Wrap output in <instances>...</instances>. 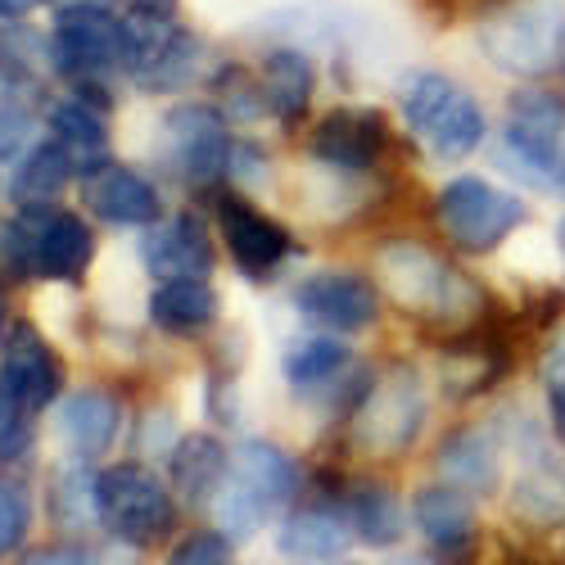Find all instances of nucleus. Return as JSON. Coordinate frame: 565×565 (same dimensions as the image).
<instances>
[{
  "mask_svg": "<svg viewBox=\"0 0 565 565\" xmlns=\"http://www.w3.org/2000/svg\"><path fill=\"white\" fill-rule=\"evenodd\" d=\"M127 36H131L127 82L140 96H181L213 68L209 41L195 28H185L177 10H127Z\"/></svg>",
  "mask_w": 565,
  "mask_h": 565,
  "instance_id": "obj_7",
  "label": "nucleus"
},
{
  "mask_svg": "<svg viewBox=\"0 0 565 565\" xmlns=\"http://www.w3.org/2000/svg\"><path fill=\"white\" fill-rule=\"evenodd\" d=\"M525 222H530V204L515 191H502V185H493L489 177H476V172L444 181L435 195L439 235L457 254H470V258L502 249L507 235H515Z\"/></svg>",
  "mask_w": 565,
  "mask_h": 565,
  "instance_id": "obj_8",
  "label": "nucleus"
},
{
  "mask_svg": "<svg viewBox=\"0 0 565 565\" xmlns=\"http://www.w3.org/2000/svg\"><path fill=\"white\" fill-rule=\"evenodd\" d=\"M390 565H439V561H430V556H398V561H390Z\"/></svg>",
  "mask_w": 565,
  "mask_h": 565,
  "instance_id": "obj_44",
  "label": "nucleus"
},
{
  "mask_svg": "<svg viewBox=\"0 0 565 565\" xmlns=\"http://www.w3.org/2000/svg\"><path fill=\"white\" fill-rule=\"evenodd\" d=\"M280 371H286L295 394H335L358 375V358L340 335L317 331V335H299L286 344Z\"/></svg>",
  "mask_w": 565,
  "mask_h": 565,
  "instance_id": "obj_22",
  "label": "nucleus"
},
{
  "mask_svg": "<svg viewBox=\"0 0 565 565\" xmlns=\"http://www.w3.org/2000/svg\"><path fill=\"white\" fill-rule=\"evenodd\" d=\"M561 68H565V64H561Z\"/></svg>",
  "mask_w": 565,
  "mask_h": 565,
  "instance_id": "obj_50",
  "label": "nucleus"
},
{
  "mask_svg": "<svg viewBox=\"0 0 565 565\" xmlns=\"http://www.w3.org/2000/svg\"><path fill=\"white\" fill-rule=\"evenodd\" d=\"M371 276L394 308L420 321H444L448 331L484 312V295L476 280H466L439 249H430L426 241H412V235H394V241L375 249Z\"/></svg>",
  "mask_w": 565,
  "mask_h": 565,
  "instance_id": "obj_1",
  "label": "nucleus"
},
{
  "mask_svg": "<svg viewBox=\"0 0 565 565\" xmlns=\"http://www.w3.org/2000/svg\"><path fill=\"white\" fill-rule=\"evenodd\" d=\"M140 263L154 280H181V276H213L217 267V241L200 213L181 209L172 217H159L140 231Z\"/></svg>",
  "mask_w": 565,
  "mask_h": 565,
  "instance_id": "obj_19",
  "label": "nucleus"
},
{
  "mask_svg": "<svg viewBox=\"0 0 565 565\" xmlns=\"http://www.w3.org/2000/svg\"><path fill=\"white\" fill-rule=\"evenodd\" d=\"M146 312H150V321L159 326L163 335L191 340V335H204L209 326L222 317V295L213 290V280H209V276L159 280V286L150 290Z\"/></svg>",
  "mask_w": 565,
  "mask_h": 565,
  "instance_id": "obj_23",
  "label": "nucleus"
},
{
  "mask_svg": "<svg viewBox=\"0 0 565 565\" xmlns=\"http://www.w3.org/2000/svg\"><path fill=\"white\" fill-rule=\"evenodd\" d=\"M394 150L390 114L375 105H335L308 127V159L331 172H375Z\"/></svg>",
  "mask_w": 565,
  "mask_h": 565,
  "instance_id": "obj_13",
  "label": "nucleus"
},
{
  "mask_svg": "<svg viewBox=\"0 0 565 565\" xmlns=\"http://www.w3.org/2000/svg\"><path fill=\"white\" fill-rule=\"evenodd\" d=\"M10 177H6V195L14 200V209H23V204H51V200H60L68 185L77 181V163H73V154L60 146L55 136H36V146L14 163V168H6Z\"/></svg>",
  "mask_w": 565,
  "mask_h": 565,
  "instance_id": "obj_28",
  "label": "nucleus"
},
{
  "mask_svg": "<svg viewBox=\"0 0 565 565\" xmlns=\"http://www.w3.org/2000/svg\"><path fill=\"white\" fill-rule=\"evenodd\" d=\"M127 10H177V0H122Z\"/></svg>",
  "mask_w": 565,
  "mask_h": 565,
  "instance_id": "obj_41",
  "label": "nucleus"
},
{
  "mask_svg": "<svg viewBox=\"0 0 565 565\" xmlns=\"http://www.w3.org/2000/svg\"><path fill=\"white\" fill-rule=\"evenodd\" d=\"M426 430V394L412 366H394L381 381H371L362 403L353 407V435L375 457L407 452Z\"/></svg>",
  "mask_w": 565,
  "mask_h": 565,
  "instance_id": "obj_12",
  "label": "nucleus"
},
{
  "mask_svg": "<svg viewBox=\"0 0 565 565\" xmlns=\"http://www.w3.org/2000/svg\"><path fill=\"white\" fill-rule=\"evenodd\" d=\"M19 565H100L96 547H86L82 539H60V543H45L19 556Z\"/></svg>",
  "mask_w": 565,
  "mask_h": 565,
  "instance_id": "obj_38",
  "label": "nucleus"
},
{
  "mask_svg": "<svg viewBox=\"0 0 565 565\" xmlns=\"http://www.w3.org/2000/svg\"><path fill=\"white\" fill-rule=\"evenodd\" d=\"M213 86V105L231 118V122H258L267 114V100H263V86H258V68H241V64H213L209 77Z\"/></svg>",
  "mask_w": 565,
  "mask_h": 565,
  "instance_id": "obj_31",
  "label": "nucleus"
},
{
  "mask_svg": "<svg viewBox=\"0 0 565 565\" xmlns=\"http://www.w3.org/2000/svg\"><path fill=\"white\" fill-rule=\"evenodd\" d=\"M498 6H507V0H489V10H498Z\"/></svg>",
  "mask_w": 565,
  "mask_h": 565,
  "instance_id": "obj_48",
  "label": "nucleus"
},
{
  "mask_svg": "<svg viewBox=\"0 0 565 565\" xmlns=\"http://www.w3.org/2000/svg\"><path fill=\"white\" fill-rule=\"evenodd\" d=\"M476 45L498 73L543 82L565 64V0H507L480 14Z\"/></svg>",
  "mask_w": 565,
  "mask_h": 565,
  "instance_id": "obj_5",
  "label": "nucleus"
},
{
  "mask_svg": "<svg viewBox=\"0 0 565 565\" xmlns=\"http://www.w3.org/2000/svg\"><path fill=\"white\" fill-rule=\"evenodd\" d=\"M10 331V303H6V286H0V340Z\"/></svg>",
  "mask_w": 565,
  "mask_h": 565,
  "instance_id": "obj_42",
  "label": "nucleus"
},
{
  "mask_svg": "<svg viewBox=\"0 0 565 565\" xmlns=\"http://www.w3.org/2000/svg\"><path fill=\"white\" fill-rule=\"evenodd\" d=\"M51 73L64 86H114L127 77L131 36L127 10L114 6H55L51 19Z\"/></svg>",
  "mask_w": 565,
  "mask_h": 565,
  "instance_id": "obj_6",
  "label": "nucleus"
},
{
  "mask_svg": "<svg viewBox=\"0 0 565 565\" xmlns=\"http://www.w3.org/2000/svg\"><path fill=\"white\" fill-rule=\"evenodd\" d=\"M561 150H565V96L547 82H521L502 105L493 163L521 185L565 200Z\"/></svg>",
  "mask_w": 565,
  "mask_h": 565,
  "instance_id": "obj_2",
  "label": "nucleus"
},
{
  "mask_svg": "<svg viewBox=\"0 0 565 565\" xmlns=\"http://www.w3.org/2000/svg\"><path fill=\"white\" fill-rule=\"evenodd\" d=\"M60 6H114V10H118L122 0H60Z\"/></svg>",
  "mask_w": 565,
  "mask_h": 565,
  "instance_id": "obj_43",
  "label": "nucleus"
},
{
  "mask_svg": "<svg viewBox=\"0 0 565 565\" xmlns=\"http://www.w3.org/2000/svg\"><path fill=\"white\" fill-rule=\"evenodd\" d=\"M552 430H556V439L565 444V416H552Z\"/></svg>",
  "mask_w": 565,
  "mask_h": 565,
  "instance_id": "obj_45",
  "label": "nucleus"
},
{
  "mask_svg": "<svg viewBox=\"0 0 565 565\" xmlns=\"http://www.w3.org/2000/svg\"><path fill=\"white\" fill-rule=\"evenodd\" d=\"M344 507H349V521H353L358 543H366L375 552H390V547H398L407 539V507H403V498L390 484L362 480V484L349 489Z\"/></svg>",
  "mask_w": 565,
  "mask_h": 565,
  "instance_id": "obj_29",
  "label": "nucleus"
},
{
  "mask_svg": "<svg viewBox=\"0 0 565 565\" xmlns=\"http://www.w3.org/2000/svg\"><path fill=\"white\" fill-rule=\"evenodd\" d=\"M435 466H439V476L444 484H457L466 489L470 498L476 493H493L502 484V452H498V439L480 426H461L452 430L439 452H435Z\"/></svg>",
  "mask_w": 565,
  "mask_h": 565,
  "instance_id": "obj_27",
  "label": "nucleus"
},
{
  "mask_svg": "<svg viewBox=\"0 0 565 565\" xmlns=\"http://www.w3.org/2000/svg\"><path fill=\"white\" fill-rule=\"evenodd\" d=\"M114 86H64L45 105V136L73 154L77 177L114 159Z\"/></svg>",
  "mask_w": 565,
  "mask_h": 565,
  "instance_id": "obj_16",
  "label": "nucleus"
},
{
  "mask_svg": "<svg viewBox=\"0 0 565 565\" xmlns=\"http://www.w3.org/2000/svg\"><path fill=\"white\" fill-rule=\"evenodd\" d=\"M267 177V154L254 146V140H235V154H231V177L235 185H245V181H258Z\"/></svg>",
  "mask_w": 565,
  "mask_h": 565,
  "instance_id": "obj_39",
  "label": "nucleus"
},
{
  "mask_svg": "<svg viewBox=\"0 0 565 565\" xmlns=\"http://www.w3.org/2000/svg\"><path fill=\"white\" fill-rule=\"evenodd\" d=\"M303 565H358V561H340V556H331V561H303Z\"/></svg>",
  "mask_w": 565,
  "mask_h": 565,
  "instance_id": "obj_47",
  "label": "nucleus"
},
{
  "mask_svg": "<svg viewBox=\"0 0 565 565\" xmlns=\"http://www.w3.org/2000/svg\"><path fill=\"white\" fill-rule=\"evenodd\" d=\"M19 280H32L28 271V249H23V226L19 217H0V286H19Z\"/></svg>",
  "mask_w": 565,
  "mask_h": 565,
  "instance_id": "obj_37",
  "label": "nucleus"
},
{
  "mask_svg": "<svg viewBox=\"0 0 565 565\" xmlns=\"http://www.w3.org/2000/svg\"><path fill=\"white\" fill-rule=\"evenodd\" d=\"M51 515L64 530H82L100 521V476L86 466V457H73L55 470L51 480Z\"/></svg>",
  "mask_w": 565,
  "mask_h": 565,
  "instance_id": "obj_30",
  "label": "nucleus"
},
{
  "mask_svg": "<svg viewBox=\"0 0 565 565\" xmlns=\"http://www.w3.org/2000/svg\"><path fill=\"white\" fill-rule=\"evenodd\" d=\"M353 543L358 534L349 521V507H335V502H312L290 511L276 534V547L290 561H331V556H344Z\"/></svg>",
  "mask_w": 565,
  "mask_h": 565,
  "instance_id": "obj_24",
  "label": "nucleus"
},
{
  "mask_svg": "<svg viewBox=\"0 0 565 565\" xmlns=\"http://www.w3.org/2000/svg\"><path fill=\"white\" fill-rule=\"evenodd\" d=\"M77 191H82V209L105 222V226H127V231H146L163 217V195H159V185L122 163V159H105L96 163L90 172L77 177Z\"/></svg>",
  "mask_w": 565,
  "mask_h": 565,
  "instance_id": "obj_17",
  "label": "nucleus"
},
{
  "mask_svg": "<svg viewBox=\"0 0 565 565\" xmlns=\"http://www.w3.org/2000/svg\"><path fill=\"white\" fill-rule=\"evenodd\" d=\"M32 534V489L14 476H0V561L23 552Z\"/></svg>",
  "mask_w": 565,
  "mask_h": 565,
  "instance_id": "obj_33",
  "label": "nucleus"
},
{
  "mask_svg": "<svg viewBox=\"0 0 565 565\" xmlns=\"http://www.w3.org/2000/svg\"><path fill=\"white\" fill-rule=\"evenodd\" d=\"M163 154L172 172L195 185V191H217L231 177L235 131L231 118L213 100H181L163 114Z\"/></svg>",
  "mask_w": 565,
  "mask_h": 565,
  "instance_id": "obj_10",
  "label": "nucleus"
},
{
  "mask_svg": "<svg viewBox=\"0 0 565 565\" xmlns=\"http://www.w3.org/2000/svg\"><path fill=\"white\" fill-rule=\"evenodd\" d=\"M381 303L385 295L375 286V276L353 271V267H321V271H308L295 286V312L331 335L371 331L381 321Z\"/></svg>",
  "mask_w": 565,
  "mask_h": 565,
  "instance_id": "obj_15",
  "label": "nucleus"
},
{
  "mask_svg": "<svg viewBox=\"0 0 565 565\" xmlns=\"http://www.w3.org/2000/svg\"><path fill=\"white\" fill-rule=\"evenodd\" d=\"M45 105L51 100L0 96V168H14L36 146V131L45 127Z\"/></svg>",
  "mask_w": 565,
  "mask_h": 565,
  "instance_id": "obj_32",
  "label": "nucleus"
},
{
  "mask_svg": "<svg viewBox=\"0 0 565 565\" xmlns=\"http://www.w3.org/2000/svg\"><path fill=\"white\" fill-rule=\"evenodd\" d=\"M168 565H235V543L222 530H191L168 552Z\"/></svg>",
  "mask_w": 565,
  "mask_h": 565,
  "instance_id": "obj_35",
  "label": "nucleus"
},
{
  "mask_svg": "<svg viewBox=\"0 0 565 565\" xmlns=\"http://www.w3.org/2000/svg\"><path fill=\"white\" fill-rule=\"evenodd\" d=\"M539 381H543V394H547V412L565 416V326L547 340V349L539 358Z\"/></svg>",
  "mask_w": 565,
  "mask_h": 565,
  "instance_id": "obj_36",
  "label": "nucleus"
},
{
  "mask_svg": "<svg viewBox=\"0 0 565 565\" xmlns=\"http://www.w3.org/2000/svg\"><path fill=\"white\" fill-rule=\"evenodd\" d=\"M398 118L435 163H461L489 140V114L480 96L439 68H416L403 77Z\"/></svg>",
  "mask_w": 565,
  "mask_h": 565,
  "instance_id": "obj_3",
  "label": "nucleus"
},
{
  "mask_svg": "<svg viewBox=\"0 0 565 565\" xmlns=\"http://www.w3.org/2000/svg\"><path fill=\"white\" fill-rule=\"evenodd\" d=\"M561 159H565V150H561Z\"/></svg>",
  "mask_w": 565,
  "mask_h": 565,
  "instance_id": "obj_49",
  "label": "nucleus"
},
{
  "mask_svg": "<svg viewBox=\"0 0 565 565\" xmlns=\"http://www.w3.org/2000/svg\"><path fill=\"white\" fill-rule=\"evenodd\" d=\"M168 476H172V489L181 493V502L191 507H209L217 498V489L226 484L231 476V452L217 435L209 430H195V435H181L172 444V461H168Z\"/></svg>",
  "mask_w": 565,
  "mask_h": 565,
  "instance_id": "obj_26",
  "label": "nucleus"
},
{
  "mask_svg": "<svg viewBox=\"0 0 565 565\" xmlns=\"http://www.w3.org/2000/svg\"><path fill=\"white\" fill-rule=\"evenodd\" d=\"M122 430V407L105 390H73L60 398V439L73 457H100Z\"/></svg>",
  "mask_w": 565,
  "mask_h": 565,
  "instance_id": "obj_25",
  "label": "nucleus"
},
{
  "mask_svg": "<svg viewBox=\"0 0 565 565\" xmlns=\"http://www.w3.org/2000/svg\"><path fill=\"white\" fill-rule=\"evenodd\" d=\"M412 525L435 556L461 561L480 539V511H476V498L457 484H426L412 498Z\"/></svg>",
  "mask_w": 565,
  "mask_h": 565,
  "instance_id": "obj_21",
  "label": "nucleus"
},
{
  "mask_svg": "<svg viewBox=\"0 0 565 565\" xmlns=\"http://www.w3.org/2000/svg\"><path fill=\"white\" fill-rule=\"evenodd\" d=\"M0 381H6L10 394L36 416L64 398L68 366L55 353V344L45 340L28 317H19V321H10L6 340H0Z\"/></svg>",
  "mask_w": 565,
  "mask_h": 565,
  "instance_id": "obj_18",
  "label": "nucleus"
},
{
  "mask_svg": "<svg viewBox=\"0 0 565 565\" xmlns=\"http://www.w3.org/2000/svg\"><path fill=\"white\" fill-rule=\"evenodd\" d=\"M32 444H36V416L0 381V466L23 461L32 452Z\"/></svg>",
  "mask_w": 565,
  "mask_h": 565,
  "instance_id": "obj_34",
  "label": "nucleus"
},
{
  "mask_svg": "<svg viewBox=\"0 0 565 565\" xmlns=\"http://www.w3.org/2000/svg\"><path fill=\"white\" fill-rule=\"evenodd\" d=\"M213 217H217V235L226 245V258L235 263V271H241L245 280H271L280 267L295 258L290 226L276 222L271 213H263L241 191H222L217 185Z\"/></svg>",
  "mask_w": 565,
  "mask_h": 565,
  "instance_id": "obj_14",
  "label": "nucleus"
},
{
  "mask_svg": "<svg viewBox=\"0 0 565 565\" xmlns=\"http://www.w3.org/2000/svg\"><path fill=\"white\" fill-rule=\"evenodd\" d=\"M14 217L23 226L28 271L36 280H55V286L86 280L90 263H96V226L77 209H64L60 200H51V204H23L14 209Z\"/></svg>",
  "mask_w": 565,
  "mask_h": 565,
  "instance_id": "obj_11",
  "label": "nucleus"
},
{
  "mask_svg": "<svg viewBox=\"0 0 565 565\" xmlns=\"http://www.w3.org/2000/svg\"><path fill=\"white\" fill-rule=\"evenodd\" d=\"M45 6H60V0H0V23H23Z\"/></svg>",
  "mask_w": 565,
  "mask_h": 565,
  "instance_id": "obj_40",
  "label": "nucleus"
},
{
  "mask_svg": "<svg viewBox=\"0 0 565 565\" xmlns=\"http://www.w3.org/2000/svg\"><path fill=\"white\" fill-rule=\"evenodd\" d=\"M299 498V466L295 457L271 439H245L231 452V476L213 498L217 525L231 543L254 539L267 521L290 511Z\"/></svg>",
  "mask_w": 565,
  "mask_h": 565,
  "instance_id": "obj_4",
  "label": "nucleus"
},
{
  "mask_svg": "<svg viewBox=\"0 0 565 565\" xmlns=\"http://www.w3.org/2000/svg\"><path fill=\"white\" fill-rule=\"evenodd\" d=\"M258 86L267 100V118H276L286 131H295L317 100V60L299 41H276L258 60Z\"/></svg>",
  "mask_w": 565,
  "mask_h": 565,
  "instance_id": "obj_20",
  "label": "nucleus"
},
{
  "mask_svg": "<svg viewBox=\"0 0 565 565\" xmlns=\"http://www.w3.org/2000/svg\"><path fill=\"white\" fill-rule=\"evenodd\" d=\"M556 249H561V254H565V217H561V222H556Z\"/></svg>",
  "mask_w": 565,
  "mask_h": 565,
  "instance_id": "obj_46",
  "label": "nucleus"
},
{
  "mask_svg": "<svg viewBox=\"0 0 565 565\" xmlns=\"http://www.w3.org/2000/svg\"><path fill=\"white\" fill-rule=\"evenodd\" d=\"M100 525L127 547H154L177 525L172 489L146 461H118L100 470Z\"/></svg>",
  "mask_w": 565,
  "mask_h": 565,
  "instance_id": "obj_9",
  "label": "nucleus"
}]
</instances>
